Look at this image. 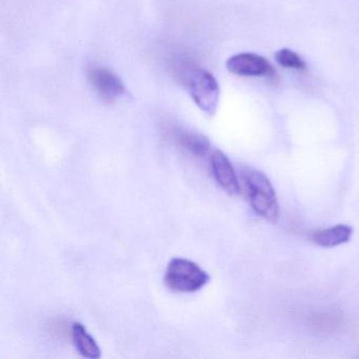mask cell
I'll return each mask as SVG.
<instances>
[{"mask_svg":"<svg viewBox=\"0 0 359 359\" xmlns=\"http://www.w3.org/2000/svg\"><path fill=\"white\" fill-rule=\"evenodd\" d=\"M177 75L193 102L203 112L212 116L217 111L220 90L217 81L205 69L190 62H178Z\"/></svg>","mask_w":359,"mask_h":359,"instance_id":"cell-1","label":"cell"},{"mask_svg":"<svg viewBox=\"0 0 359 359\" xmlns=\"http://www.w3.org/2000/svg\"><path fill=\"white\" fill-rule=\"evenodd\" d=\"M165 287L176 293H195L205 287L210 275L196 262L187 258H172L163 277Z\"/></svg>","mask_w":359,"mask_h":359,"instance_id":"cell-2","label":"cell"},{"mask_svg":"<svg viewBox=\"0 0 359 359\" xmlns=\"http://www.w3.org/2000/svg\"><path fill=\"white\" fill-rule=\"evenodd\" d=\"M243 180L249 191L250 203L254 211L270 222H276L279 207L274 188L269 178L256 170H245Z\"/></svg>","mask_w":359,"mask_h":359,"instance_id":"cell-3","label":"cell"},{"mask_svg":"<svg viewBox=\"0 0 359 359\" xmlns=\"http://www.w3.org/2000/svg\"><path fill=\"white\" fill-rule=\"evenodd\" d=\"M229 72L243 77H268L274 79L276 72L272 65L262 56L253 53H241L226 60Z\"/></svg>","mask_w":359,"mask_h":359,"instance_id":"cell-4","label":"cell"},{"mask_svg":"<svg viewBox=\"0 0 359 359\" xmlns=\"http://www.w3.org/2000/svg\"><path fill=\"white\" fill-rule=\"evenodd\" d=\"M90 85L107 102H115L126 94V88L118 76L109 69L92 66L88 69Z\"/></svg>","mask_w":359,"mask_h":359,"instance_id":"cell-5","label":"cell"},{"mask_svg":"<svg viewBox=\"0 0 359 359\" xmlns=\"http://www.w3.org/2000/svg\"><path fill=\"white\" fill-rule=\"evenodd\" d=\"M211 168L217 184L231 195L241 193L238 178L230 159L222 151L216 150L211 155Z\"/></svg>","mask_w":359,"mask_h":359,"instance_id":"cell-6","label":"cell"},{"mask_svg":"<svg viewBox=\"0 0 359 359\" xmlns=\"http://www.w3.org/2000/svg\"><path fill=\"white\" fill-rule=\"evenodd\" d=\"M173 136L182 149L196 157L205 156L211 148L209 140L205 135L191 130L175 128Z\"/></svg>","mask_w":359,"mask_h":359,"instance_id":"cell-7","label":"cell"},{"mask_svg":"<svg viewBox=\"0 0 359 359\" xmlns=\"http://www.w3.org/2000/svg\"><path fill=\"white\" fill-rule=\"evenodd\" d=\"M72 338L75 348L85 358L97 359L102 357V350L93 336L81 323H73Z\"/></svg>","mask_w":359,"mask_h":359,"instance_id":"cell-8","label":"cell"},{"mask_svg":"<svg viewBox=\"0 0 359 359\" xmlns=\"http://www.w3.org/2000/svg\"><path fill=\"white\" fill-rule=\"evenodd\" d=\"M353 230L346 224H337L332 228L317 231L313 234V241L323 248H334L348 243Z\"/></svg>","mask_w":359,"mask_h":359,"instance_id":"cell-9","label":"cell"},{"mask_svg":"<svg viewBox=\"0 0 359 359\" xmlns=\"http://www.w3.org/2000/svg\"><path fill=\"white\" fill-rule=\"evenodd\" d=\"M342 323H344L339 315L319 313L312 317V327L318 332H335L341 327Z\"/></svg>","mask_w":359,"mask_h":359,"instance_id":"cell-10","label":"cell"},{"mask_svg":"<svg viewBox=\"0 0 359 359\" xmlns=\"http://www.w3.org/2000/svg\"><path fill=\"white\" fill-rule=\"evenodd\" d=\"M275 60L280 66L285 68L295 69V70H304L306 65L302 57L295 52L289 49H281L275 53Z\"/></svg>","mask_w":359,"mask_h":359,"instance_id":"cell-11","label":"cell"}]
</instances>
